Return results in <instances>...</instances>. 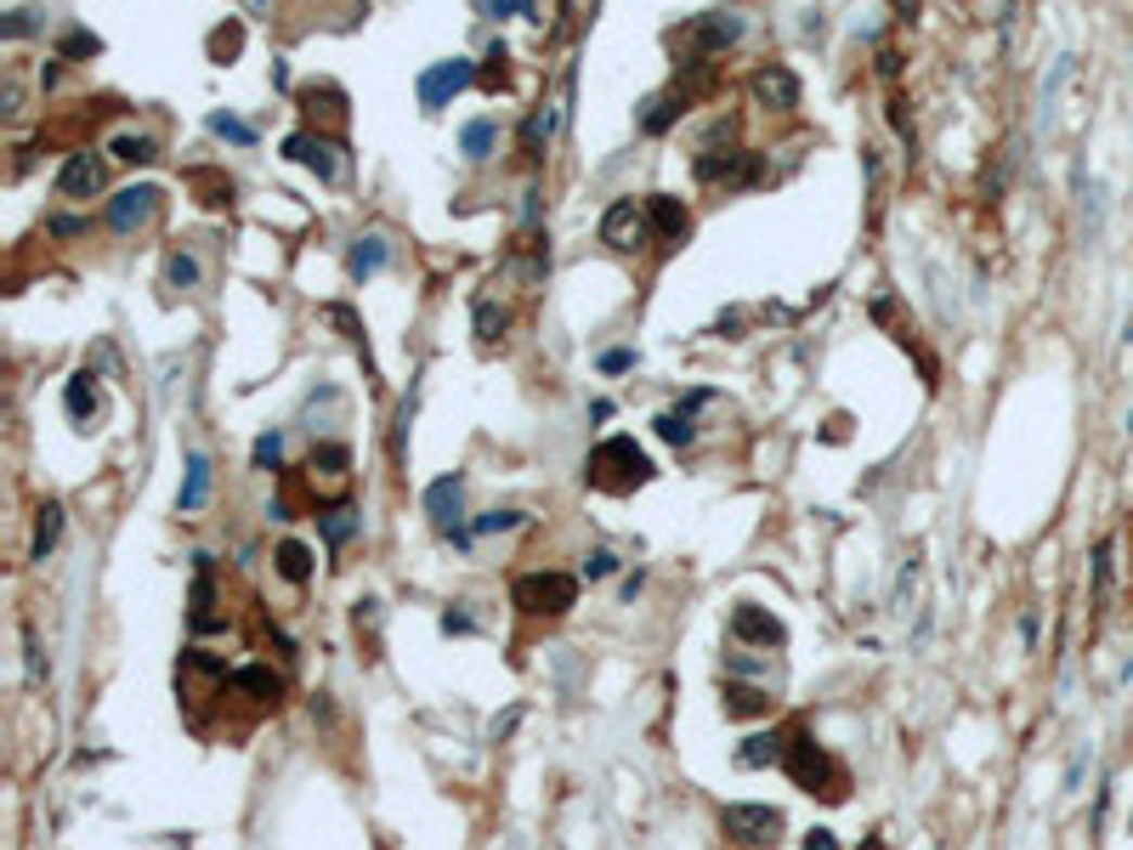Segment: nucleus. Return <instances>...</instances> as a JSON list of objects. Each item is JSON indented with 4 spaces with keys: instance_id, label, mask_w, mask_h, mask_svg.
Instances as JSON below:
<instances>
[{
    "instance_id": "nucleus-1",
    "label": "nucleus",
    "mask_w": 1133,
    "mask_h": 850,
    "mask_svg": "<svg viewBox=\"0 0 1133 850\" xmlns=\"http://www.w3.org/2000/svg\"><path fill=\"white\" fill-rule=\"evenodd\" d=\"M584 482L601 488V493H629V488L652 482V460H646V448L635 437H607L601 448H590Z\"/></svg>"
},
{
    "instance_id": "nucleus-2",
    "label": "nucleus",
    "mask_w": 1133,
    "mask_h": 850,
    "mask_svg": "<svg viewBox=\"0 0 1133 850\" xmlns=\"http://www.w3.org/2000/svg\"><path fill=\"white\" fill-rule=\"evenodd\" d=\"M783 765H788V777L804 788V794H822V799H845V771L834 765V755L804 732V726H794L788 732V755H783Z\"/></svg>"
},
{
    "instance_id": "nucleus-3",
    "label": "nucleus",
    "mask_w": 1133,
    "mask_h": 850,
    "mask_svg": "<svg viewBox=\"0 0 1133 850\" xmlns=\"http://www.w3.org/2000/svg\"><path fill=\"white\" fill-rule=\"evenodd\" d=\"M743 40V17L737 12H703V17H692L686 29L674 35V46H680V68H692V63H709V57H720L725 46H737Z\"/></svg>"
},
{
    "instance_id": "nucleus-4",
    "label": "nucleus",
    "mask_w": 1133,
    "mask_h": 850,
    "mask_svg": "<svg viewBox=\"0 0 1133 850\" xmlns=\"http://www.w3.org/2000/svg\"><path fill=\"white\" fill-rule=\"evenodd\" d=\"M511 602L527 618H562L578 602V579H572V572H522V579L511 584Z\"/></svg>"
},
{
    "instance_id": "nucleus-5",
    "label": "nucleus",
    "mask_w": 1133,
    "mask_h": 850,
    "mask_svg": "<svg viewBox=\"0 0 1133 850\" xmlns=\"http://www.w3.org/2000/svg\"><path fill=\"white\" fill-rule=\"evenodd\" d=\"M697 182L748 188V182H760V154H748V147H703V154H697Z\"/></svg>"
},
{
    "instance_id": "nucleus-6",
    "label": "nucleus",
    "mask_w": 1133,
    "mask_h": 850,
    "mask_svg": "<svg viewBox=\"0 0 1133 850\" xmlns=\"http://www.w3.org/2000/svg\"><path fill=\"white\" fill-rule=\"evenodd\" d=\"M652 239V216L635 205V198H613L607 216H601V244L613 249H641Z\"/></svg>"
},
{
    "instance_id": "nucleus-7",
    "label": "nucleus",
    "mask_w": 1133,
    "mask_h": 850,
    "mask_svg": "<svg viewBox=\"0 0 1133 850\" xmlns=\"http://www.w3.org/2000/svg\"><path fill=\"white\" fill-rule=\"evenodd\" d=\"M720 828L732 834L737 845H776V839H783V816H776L771 806H725Z\"/></svg>"
},
{
    "instance_id": "nucleus-8",
    "label": "nucleus",
    "mask_w": 1133,
    "mask_h": 850,
    "mask_svg": "<svg viewBox=\"0 0 1133 850\" xmlns=\"http://www.w3.org/2000/svg\"><path fill=\"white\" fill-rule=\"evenodd\" d=\"M471 80H476V63H471V57H448V63H432V68L420 74V103L437 114V108H448V96H460Z\"/></svg>"
},
{
    "instance_id": "nucleus-9",
    "label": "nucleus",
    "mask_w": 1133,
    "mask_h": 850,
    "mask_svg": "<svg viewBox=\"0 0 1133 850\" xmlns=\"http://www.w3.org/2000/svg\"><path fill=\"white\" fill-rule=\"evenodd\" d=\"M284 154L295 159V165H307V170H318V182H340V170H346V147L335 142V137H312V131H295L289 142H284Z\"/></svg>"
},
{
    "instance_id": "nucleus-10",
    "label": "nucleus",
    "mask_w": 1133,
    "mask_h": 850,
    "mask_svg": "<svg viewBox=\"0 0 1133 850\" xmlns=\"http://www.w3.org/2000/svg\"><path fill=\"white\" fill-rule=\"evenodd\" d=\"M154 210H159V188H119L114 198H108V228L114 233H137V228H147L154 221Z\"/></svg>"
},
{
    "instance_id": "nucleus-11",
    "label": "nucleus",
    "mask_w": 1133,
    "mask_h": 850,
    "mask_svg": "<svg viewBox=\"0 0 1133 850\" xmlns=\"http://www.w3.org/2000/svg\"><path fill=\"white\" fill-rule=\"evenodd\" d=\"M221 692L249 697L256 709H279V697H284V674H272V669H261V664H249V669L221 674Z\"/></svg>"
},
{
    "instance_id": "nucleus-12",
    "label": "nucleus",
    "mask_w": 1133,
    "mask_h": 850,
    "mask_svg": "<svg viewBox=\"0 0 1133 850\" xmlns=\"http://www.w3.org/2000/svg\"><path fill=\"white\" fill-rule=\"evenodd\" d=\"M460 505H465V482L460 477H437L432 488H425V511H432V521L442 533H453L460 544H471V533H460Z\"/></svg>"
},
{
    "instance_id": "nucleus-13",
    "label": "nucleus",
    "mask_w": 1133,
    "mask_h": 850,
    "mask_svg": "<svg viewBox=\"0 0 1133 850\" xmlns=\"http://www.w3.org/2000/svg\"><path fill=\"white\" fill-rule=\"evenodd\" d=\"M754 103L771 108V114H788L799 108V80H794V68L783 63H765L760 74H754Z\"/></svg>"
},
{
    "instance_id": "nucleus-14",
    "label": "nucleus",
    "mask_w": 1133,
    "mask_h": 850,
    "mask_svg": "<svg viewBox=\"0 0 1133 850\" xmlns=\"http://www.w3.org/2000/svg\"><path fill=\"white\" fill-rule=\"evenodd\" d=\"M103 182H108V170H103V159L91 154H68V165H63V177H57V193L63 198H91V193H103Z\"/></svg>"
},
{
    "instance_id": "nucleus-15",
    "label": "nucleus",
    "mask_w": 1133,
    "mask_h": 850,
    "mask_svg": "<svg viewBox=\"0 0 1133 850\" xmlns=\"http://www.w3.org/2000/svg\"><path fill=\"white\" fill-rule=\"evenodd\" d=\"M732 635H737V641H748V646H783V641H788L783 623H776L771 613H760L754 602L732 607Z\"/></svg>"
},
{
    "instance_id": "nucleus-16",
    "label": "nucleus",
    "mask_w": 1133,
    "mask_h": 850,
    "mask_svg": "<svg viewBox=\"0 0 1133 850\" xmlns=\"http://www.w3.org/2000/svg\"><path fill=\"white\" fill-rule=\"evenodd\" d=\"M646 216H652V233H658L664 244H680V239L692 233V210L680 205L674 193H652L646 198Z\"/></svg>"
},
{
    "instance_id": "nucleus-17",
    "label": "nucleus",
    "mask_w": 1133,
    "mask_h": 850,
    "mask_svg": "<svg viewBox=\"0 0 1133 850\" xmlns=\"http://www.w3.org/2000/svg\"><path fill=\"white\" fill-rule=\"evenodd\" d=\"M386 261H391V244H386L381 233H363L358 244L346 249V272H351V284H369Z\"/></svg>"
},
{
    "instance_id": "nucleus-18",
    "label": "nucleus",
    "mask_w": 1133,
    "mask_h": 850,
    "mask_svg": "<svg viewBox=\"0 0 1133 850\" xmlns=\"http://www.w3.org/2000/svg\"><path fill=\"white\" fill-rule=\"evenodd\" d=\"M307 471H312V488L318 482H330L335 493L346 488V477H351V454H346V442H318L312 448V460H307Z\"/></svg>"
},
{
    "instance_id": "nucleus-19",
    "label": "nucleus",
    "mask_w": 1133,
    "mask_h": 850,
    "mask_svg": "<svg viewBox=\"0 0 1133 850\" xmlns=\"http://www.w3.org/2000/svg\"><path fill=\"white\" fill-rule=\"evenodd\" d=\"M205 499H210V460L188 454V477H182V493H176V511L193 516V511H205Z\"/></svg>"
},
{
    "instance_id": "nucleus-20",
    "label": "nucleus",
    "mask_w": 1133,
    "mask_h": 850,
    "mask_svg": "<svg viewBox=\"0 0 1133 850\" xmlns=\"http://www.w3.org/2000/svg\"><path fill=\"white\" fill-rule=\"evenodd\" d=\"M686 108H692V96L680 91V86H674L669 96H652L646 114H641V131H646V137H664V131H669V125H674L680 114H686Z\"/></svg>"
},
{
    "instance_id": "nucleus-21",
    "label": "nucleus",
    "mask_w": 1133,
    "mask_h": 850,
    "mask_svg": "<svg viewBox=\"0 0 1133 850\" xmlns=\"http://www.w3.org/2000/svg\"><path fill=\"white\" fill-rule=\"evenodd\" d=\"M198 562V579H193V630H216L221 613H216V584H210V556H193Z\"/></svg>"
},
{
    "instance_id": "nucleus-22",
    "label": "nucleus",
    "mask_w": 1133,
    "mask_h": 850,
    "mask_svg": "<svg viewBox=\"0 0 1133 850\" xmlns=\"http://www.w3.org/2000/svg\"><path fill=\"white\" fill-rule=\"evenodd\" d=\"M783 755H788V737H783V732H754V737L737 748V765L754 771V765H776Z\"/></svg>"
},
{
    "instance_id": "nucleus-23",
    "label": "nucleus",
    "mask_w": 1133,
    "mask_h": 850,
    "mask_svg": "<svg viewBox=\"0 0 1133 850\" xmlns=\"http://www.w3.org/2000/svg\"><path fill=\"white\" fill-rule=\"evenodd\" d=\"M358 528H363V516L351 511V505H330V511L318 516V533L330 539L335 550H340V544H351V533H358Z\"/></svg>"
},
{
    "instance_id": "nucleus-24",
    "label": "nucleus",
    "mask_w": 1133,
    "mask_h": 850,
    "mask_svg": "<svg viewBox=\"0 0 1133 850\" xmlns=\"http://www.w3.org/2000/svg\"><path fill=\"white\" fill-rule=\"evenodd\" d=\"M57 539H63V505H57V499H46V505H40V521H35V550H29V556L46 562Z\"/></svg>"
},
{
    "instance_id": "nucleus-25",
    "label": "nucleus",
    "mask_w": 1133,
    "mask_h": 850,
    "mask_svg": "<svg viewBox=\"0 0 1133 850\" xmlns=\"http://www.w3.org/2000/svg\"><path fill=\"white\" fill-rule=\"evenodd\" d=\"M550 131H556V108H533V114H527V125H522V154L527 159H544Z\"/></svg>"
},
{
    "instance_id": "nucleus-26",
    "label": "nucleus",
    "mask_w": 1133,
    "mask_h": 850,
    "mask_svg": "<svg viewBox=\"0 0 1133 850\" xmlns=\"http://www.w3.org/2000/svg\"><path fill=\"white\" fill-rule=\"evenodd\" d=\"M272 562H279V572H284L289 584H307V579H312V550L300 544V539H284V544H279V556H272Z\"/></svg>"
},
{
    "instance_id": "nucleus-27",
    "label": "nucleus",
    "mask_w": 1133,
    "mask_h": 850,
    "mask_svg": "<svg viewBox=\"0 0 1133 850\" xmlns=\"http://www.w3.org/2000/svg\"><path fill=\"white\" fill-rule=\"evenodd\" d=\"M205 46H210V57H216V63H233V57L244 52V23H239V17L216 23V29H210V40H205Z\"/></svg>"
},
{
    "instance_id": "nucleus-28",
    "label": "nucleus",
    "mask_w": 1133,
    "mask_h": 850,
    "mask_svg": "<svg viewBox=\"0 0 1133 850\" xmlns=\"http://www.w3.org/2000/svg\"><path fill=\"white\" fill-rule=\"evenodd\" d=\"M765 709H771V697L760 686H725V714H732V720H754Z\"/></svg>"
},
{
    "instance_id": "nucleus-29",
    "label": "nucleus",
    "mask_w": 1133,
    "mask_h": 850,
    "mask_svg": "<svg viewBox=\"0 0 1133 850\" xmlns=\"http://www.w3.org/2000/svg\"><path fill=\"white\" fill-rule=\"evenodd\" d=\"M114 159H125V165H154L159 159V142L142 137V131H125V137H114Z\"/></svg>"
},
{
    "instance_id": "nucleus-30",
    "label": "nucleus",
    "mask_w": 1133,
    "mask_h": 850,
    "mask_svg": "<svg viewBox=\"0 0 1133 850\" xmlns=\"http://www.w3.org/2000/svg\"><path fill=\"white\" fill-rule=\"evenodd\" d=\"M493 142H499V125H493V119H471L465 131H460L465 159H488V154H493Z\"/></svg>"
},
{
    "instance_id": "nucleus-31",
    "label": "nucleus",
    "mask_w": 1133,
    "mask_h": 850,
    "mask_svg": "<svg viewBox=\"0 0 1133 850\" xmlns=\"http://www.w3.org/2000/svg\"><path fill=\"white\" fill-rule=\"evenodd\" d=\"M198 279H205V267H198V256H188V249H176V256L165 261V284L170 289H198Z\"/></svg>"
},
{
    "instance_id": "nucleus-32",
    "label": "nucleus",
    "mask_w": 1133,
    "mask_h": 850,
    "mask_svg": "<svg viewBox=\"0 0 1133 850\" xmlns=\"http://www.w3.org/2000/svg\"><path fill=\"white\" fill-rule=\"evenodd\" d=\"M63 403L74 420H91L96 414V386H91V374H74V381L63 386Z\"/></svg>"
},
{
    "instance_id": "nucleus-33",
    "label": "nucleus",
    "mask_w": 1133,
    "mask_h": 850,
    "mask_svg": "<svg viewBox=\"0 0 1133 850\" xmlns=\"http://www.w3.org/2000/svg\"><path fill=\"white\" fill-rule=\"evenodd\" d=\"M658 437H664V442H674V448H692L697 425H692V414H686V409H664V414H658Z\"/></svg>"
},
{
    "instance_id": "nucleus-34",
    "label": "nucleus",
    "mask_w": 1133,
    "mask_h": 850,
    "mask_svg": "<svg viewBox=\"0 0 1133 850\" xmlns=\"http://www.w3.org/2000/svg\"><path fill=\"white\" fill-rule=\"evenodd\" d=\"M505 323H511V318H505V307L476 301V340H482V346H493L499 335H505Z\"/></svg>"
},
{
    "instance_id": "nucleus-35",
    "label": "nucleus",
    "mask_w": 1133,
    "mask_h": 850,
    "mask_svg": "<svg viewBox=\"0 0 1133 850\" xmlns=\"http://www.w3.org/2000/svg\"><path fill=\"white\" fill-rule=\"evenodd\" d=\"M188 182H198L205 188V205L210 210H221V205H233V182H221V177H210V170H193Z\"/></svg>"
},
{
    "instance_id": "nucleus-36",
    "label": "nucleus",
    "mask_w": 1133,
    "mask_h": 850,
    "mask_svg": "<svg viewBox=\"0 0 1133 850\" xmlns=\"http://www.w3.org/2000/svg\"><path fill=\"white\" fill-rule=\"evenodd\" d=\"M1111 550H1117L1111 539L1094 550V602H1099V607H1105V595H1111Z\"/></svg>"
},
{
    "instance_id": "nucleus-37",
    "label": "nucleus",
    "mask_w": 1133,
    "mask_h": 850,
    "mask_svg": "<svg viewBox=\"0 0 1133 850\" xmlns=\"http://www.w3.org/2000/svg\"><path fill=\"white\" fill-rule=\"evenodd\" d=\"M210 131H216V137H227V142H239V147L256 142V131H249L244 119H233V114H210Z\"/></svg>"
},
{
    "instance_id": "nucleus-38",
    "label": "nucleus",
    "mask_w": 1133,
    "mask_h": 850,
    "mask_svg": "<svg viewBox=\"0 0 1133 850\" xmlns=\"http://www.w3.org/2000/svg\"><path fill=\"white\" fill-rule=\"evenodd\" d=\"M103 52V40H96L91 29H68L63 35V57H96Z\"/></svg>"
},
{
    "instance_id": "nucleus-39",
    "label": "nucleus",
    "mask_w": 1133,
    "mask_h": 850,
    "mask_svg": "<svg viewBox=\"0 0 1133 850\" xmlns=\"http://www.w3.org/2000/svg\"><path fill=\"white\" fill-rule=\"evenodd\" d=\"M522 511H488V516H476V533H511V528H522Z\"/></svg>"
},
{
    "instance_id": "nucleus-40",
    "label": "nucleus",
    "mask_w": 1133,
    "mask_h": 850,
    "mask_svg": "<svg viewBox=\"0 0 1133 850\" xmlns=\"http://www.w3.org/2000/svg\"><path fill=\"white\" fill-rule=\"evenodd\" d=\"M279 454H284V432H261L256 437V465L272 471V465H279Z\"/></svg>"
},
{
    "instance_id": "nucleus-41",
    "label": "nucleus",
    "mask_w": 1133,
    "mask_h": 850,
    "mask_svg": "<svg viewBox=\"0 0 1133 850\" xmlns=\"http://www.w3.org/2000/svg\"><path fill=\"white\" fill-rule=\"evenodd\" d=\"M35 29H40V12H7V23H0V35H7V40H23Z\"/></svg>"
},
{
    "instance_id": "nucleus-42",
    "label": "nucleus",
    "mask_w": 1133,
    "mask_h": 850,
    "mask_svg": "<svg viewBox=\"0 0 1133 850\" xmlns=\"http://www.w3.org/2000/svg\"><path fill=\"white\" fill-rule=\"evenodd\" d=\"M601 369H607V374H629V369H635V352H629V346H613V352H601Z\"/></svg>"
},
{
    "instance_id": "nucleus-43",
    "label": "nucleus",
    "mask_w": 1133,
    "mask_h": 850,
    "mask_svg": "<svg viewBox=\"0 0 1133 850\" xmlns=\"http://www.w3.org/2000/svg\"><path fill=\"white\" fill-rule=\"evenodd\" d=\"M613 567H618V556H613V550H590V562H584V572H590V579H613Z\"/></svg>"
},
{
    "instance_id": "nucleus-44",
    "label": "nucleus",
    "mask_w": 1133,
    "mask_h": 850,
    "mask_svg": "<svg viewBox=\"0 0 1133 850\" xmlns=\"http://www.w3.org/2000/svg\"><path fill=\"white\" fill-rule=\"evenodd\" d=\"M482 86H505V46L488 52V68H482Z\"/></svg>"
},
{
    "instance_id": "nucleus-45",
    "label": "nucleus",
    "mask_w": 1133,
    "mask_h": 850,
    "mask_svg": "<svg viewBox=\"0 0 1133 850\" xmlns=\"http://www.w3.org/2000/svg\"><path fill=\"white\" fill-rule=\"evenodd\" d=\"M46 233H52V239H74V233H86V221H74V216H57V221H46Z\"/></svg>"
},
{
    "instance_id": "nucleus-46",
    "label": "nucleus",
    "mask_w": 1133,
    "mask_h": 850,
    "mask_svg": "<svg viewBox=\"0 0 1133 850\" xmlns=\"http://www.w3.org/2000/svg\"><path fill=\"white\" fill-rule=\"evenodd\" d=\"M0 103H7V114H17V108H23V86H17V80H7V91H0Z\"/></svg>"
},
{
    "instance_id": "nucleus-47",
    "label": "nucleus",
    "mask_w": 1133,
    "mask_h": 850,
    "mask_svg": "<svg viewBox=\"0 0 1133 850\" xmlns=\"http://www.w3.org/2000/svg\"><path fill=\"white\" fill-rule=\"evenodd\" d=\"M804 850H839V839H834V834H827V828H816L811 839H804Z\"/></svg>"
},
{
    "instance_id": "nucleus-48",
    "label": "nucleus",
    "mask_w": 1133,
    "mask_h": 850,
    "mask_svg": "<svg viewBox=\"0 0 1133 850\" xmlns=\"http://www.w3.org/2000/svg\"><path fill=\"white\" fill-rule=\"evenodd\" d=\"M896 68H901L896 52H878V74H885V80H896Z\"/></svg>"
},
{
    "instance_id": "nucleus-49",
    "label": "nucleus",
    "mask_w": 1133,
    "mask_h": 850,
    "mask_svg": "<svg viewBox=\"0 0 1133 850\" xmlns=\"http://www.w3.org/2000/svg\"><path fill=\"white\" fill-rule=\"evenodd\" d=\"M890 7H896L901 17H913V0H890Z\"/></svg>"
},
{
    "instance_id": "nucleus-50",
    "label": "nucleus",
    "mask_w": 1133,
    "mask_h": 850,
    "mask_svg": "<svg viewBox=\"0 0 1133 850\" xmlns=\"http://www.w3.org/2000/svg\"><path fill=\"white\" fill-rule=\"evenodd\" d=\"M256 7H267V0H256Z\"/></svg>"
}]
</instances>
